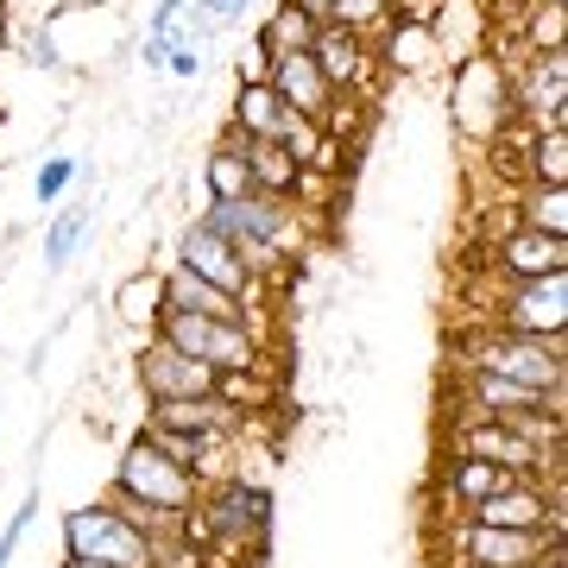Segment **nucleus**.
Here are the masks:
<instances>
[{
	"label": "nucleus",
	"mask_w": 568,
	"mask_h": 568,
	"mask_svg": "<svg viewBox=\"0 0 568 568\" xmlns=\"http://www.w3.org/2000/svg\"><path fill=\"white\" fill-rule=\"evenodd\" d=\"M178 265H190L196 278H209V284H222V291H234L246 310H260V291H265V278L253 272V260H246L241 246H227L222 234H209L203 222H190L178 234Z\"/></svg>",
	"instance_id": "10"
},
{
	"label": "nucleus",
	"mask_w": 568,
	"mask_h": 568,
	"mask_svg": "<svg viewBox=\"0 0 568 568\" xmlns=\"http://www.w3.org/2000/svg\"><path fill=\"white\" fill-rule=\"evenodd\" d=\"M227 133H234V126H227ZM234 145H241L253 190H272V196H297V190H304L310 171H297V159H291L278 140H246V133H234Z\"/></svg>",
	"instance_id": "23"
},
{
	"label": "nucleus",
	"mask_w": 568,
	"mask_h": 568,
	"mask_svg": "<svg viewBox=\"0 0 568 568\" xmlns=\"http://www.w3.org/2000/svg\"><path fill=\"white\" fill-rule=\"evenodd\" d=\"M310 58H316V70L328 77V89H335V95H366V89H373V77H379L373 39H366V32H354V26H342V20L316 26Z\"/></svg>",
	"instance_id": "12"
},
{
	"label": "nucleus",
	"mask_w": 568,
	"mask_h": 568,
	"mask_svg": "<svg viewBox=\"0 0 568 568\" xmlns=\"http://www.w3.org/2000/svg\"><path fill=\"white\" fill-rule=\"evenodd\" d=\"M455 398H462V417H518V410H568V392H530L518 379H499V373H480V366H462L455 379Z\"/></svg>",
	"instance_id": "14"
},
{
	"label": "nucleus",
	"mask_w": 568,
	"mask_h": 568,
	"mask_svg": "<svg viewBox=\"0 0 568 568\" xmlns=\"http://www.w3.org/2000/svg\"><path fill=\"white\" fill-rule=\"evenodd\" d=\"M32 518H39V487L26 493V506L7 518V530H0V568H13V549H20V537L32 530Z\"/></svg>",
	"instance_id": "35"
},
{
	"label": "nucleus",
	"mask_w": 568,
	"mask_h": 568,
	"mask_svg": "<svg viewBox=\"0 0 568 568\" xmlns=\"http://www.w3.org/2000/svg\"><path fill=\"white\" fill-rule=\"evenodd\" d=\"M525 183H562L568 190V133L562 126H530L525 133Z\"/></svg>",
	"instance_id": "30"
},
{
	"label": "nucleus",
	"mask_w": 568,
	"mask_h": 568,
	"mask_svg": "<svg viewBox=\"0 0 568 568\" xmlns=\"http://www.w3.org/2000/svg\"><path fill=\"white\" fill-rule=\"evenodd\" d=\"M265 525H272V499H265L260 487H246V480H215V487H203V506L190 511V530L196 537H209V544H227V549H265Z\"/></svg>",
	"instance_id": "8"
},
{
	"label": "nucleus",
	"mask_w": 568,
	"mask_h": 568,
	"mask_svg": "<svg viewBox=\"0 0 568 568\" xmlns=\"http://www.w3.org/2000/svg\"><path fill=\"white\" fill-rule=\"evenodd\" d=\"M455 455H480V462H499V467H511V474H556L562 462H549L544 448H530L525 436L511 424H499V417H462L455 424Z\"/></svg>",
	"instance_id": "15"
},
{
	"label": "nucleus",
	"mask_w": 568,
	"mask_h": 568,
	"mask_svg": "<svg viewBox=\"0 0 568 568\" xmlns=\"http://www.w3.org/2000/svg\"><path fill=\"white\" fill-rule=\"evenodd\" d=\"M108 499H114L145 537H164V530H183L190 525V511L203 506V480H196L183 462L159 455L145 436H133V443L121 448V462H114V487H108Z\"/></svg>",
	"instance_id": "1"
},
{
	"label": "nucleus",
	"mask_w": 568,
	"mask_h": 568,
	"mask_svg": "<svg viewBox=\"0 0 568 568\" xmlns=\"http://www.w3.org/2000/svg\"><path fill=\"white\" fill-rule=\"evenodd\" d=\"M448 121L467 145H499L518 121V102H511V70L493 51H474V58L448 63Z\"/></svg>",
	"instance_id": "4"
},
{
	"label": "nucleus",
	"mask_w": 568,
	"mask_h": 568,
	"mask_svg": "<svg viewBox=\"0 0 568 568\" xmlns=\"http://www.w3.org/2000/svg\"><path fill=\"white\" fill-rule=\"evenodd\" d=\"M58 568H108V562H82V556H63Z\"/></svg>",
	"instance_id": "42"
},
{
	"label": "nucleus",
	"mask_w": 568,
	"mask_h": 568,
	"mask_svg": "<svg viewBox=\"0 0 568 568\" xmlns=\"http://www.w3.org/2000/svg\"><path fill=\"white\" fill-rule=\"evenodd\" d=\"M82 241H89V209H58V222L44 227V272H63Z\"/></svg>",
	"instance_id": "31"
},
{
	"label": "nucleus",
	"mask_w": 568,
	"mask_h": 568,
	"mask_svg": "<svg viewBox=\"0 0 568 568\" xmlns=\"http://www.w3.org/2000/svg\"><path fill=\"white\" fill-rule=\"evenodd\" d=\"M63 556L108 562V568H152V537L114 499H102V506H77L63 518Z\"/></svg>",
	"instance_id": "6"
},
{
	"label": "nucleus",
	"mask_w": 568,
	"mask_h": 568,
	"mask_svg": "<svg viewBox=\"0 0 568 568\" xmlns=\"http://www.w3.org/2000/svg\"><path fill=\"white\" fill-rule=\"evenodd\" d=\"M487 323L511 328V335H562L568 328V272H549V278H493Z\"/></svg>",
	"instance_id": "7"
},
{
	"label": "nucleus",
	"mask_w": 568,
	"mask_h": 568,
	"mask_svg": "<svg viewBox=\"0 0 568 568\" xmlns=\"http://www.w3.org/2000/svg\"><path fill=\"white\" fill-rule=\"evenodd\" d=\"M373 58H379V70H392V77H429V70H443L436 32H429L424 20H386L373 32Z\"/></svg>",
	"instance_id": "20"
},
{
	"label": "nucleus",
	"mask_w": 568,
	"mask_h": 568,
	"mask_svg": "<svg viewBox=\"0 0 568 568\" xmlns=\"http://www.w3.org/2000/svg\"><path fill=\"white\" fill-rule=\"evenodd\" d=\"M234 133L246 140H284V126H291V108L278 102V89L265 77H241V95H234Z\"/></svg>",
	"instance_id": "22"
},
{
	"label": "nucleus",
	"mask_w": 568,
	"mask_h": 568,
	"mask_svg": "<svg viewBox=\"0 0 568 568\" xmlns=\"http://www.w3.org/2000/svg\"><path fill=\"white\" fill-rule=\"evenodd\" d=\"M525 51H562V0H530Z\"/></svg>",
	"instance_id": "32"
},
{
	"label": "nucleus",
	"mask_w": 568,
	"mask_h": 568,
	"mask_svg": "<svg viewBox=\"0 0 568 568\" xmlns=\"http://www.w3.org/2000/svg\"><path fill=\"white\" fill-rule=\"evenodd\" d=\"M506 480H518L511 467L499 462H480V455H448V474H443V493H448V511L462 518L467 506H480L487 493H499Z\"/></svg>",
	"instance_id": "25"
},
{
	"label": "nucleus",
	"mask_w": 568,
	"mask_h": 568,
	"mask_svg": "<svg viewBox=\"0 0 568 568\" xmlns=\"http://www.w3.org/2000/svg\"><path fill=\"white\" fill-rule=\"evenodd\" d=\"M297 7H304V13H310L316 26H323V20H335V0H297Z\"/></svg>",
	"instance_id": "40"
},
{
	"label": "nucleus",
	"mask_w": 568,
	"mask_h": 568,
	"mask_svg": "<svg viewBox=\"0 0 568 568\" xmlns=\"http://www.w3.org/2000/svg\"><path fill=\"white\" fill-rule=\"evenodd\" d=\"M265 82H272V89H278V102L291 108V114H304V121H323L328 126V114L342 108V95L328 89V77L316 70V58H310V51L272 58V63H265Z\"/></svg>",
	"instance_id": "18"
},
{
	"label": "nucleus",
	"mask_w": 568,
	"mask_h": 568,
	"mask_svg": "<svg viewBox=\"0 0 568 568\" xmlns=\"http://www.w3.org/2000/svg\"><path fill=\"white\" fill-rule=\"evenodd\" d=\"M70 183H77V159H44L39 164V203H63V190H70Z\"/></svg>",
	"instance_id": "36"
},
{
	"label": "nucleus",
	"mask_w": 568,
	"mask_h": 568,
	"mask_svg": "<svg viewBox=\"0 0 568 568\" xmlns=\"http://www.w3.org/2000/svg\"><path fill=\"white\" fill-rule=\"evenodd\" d=\"M203 7H209V20H215V26H234L253 0H203Z\"/></svg>",
	"instance_id": "38"
},
{
	"label": "nucleus",
	"mask_w": 568,
	"mask_h": 568,
	"mask_svg": "<svg viewBox=\"0 0 568 568\" xmlns=\"http://www.w3.org/2000/svg\"><path fill=\"white\" fill-rule=\"evenodd\" d=\"M455 361L480 366V373H499V379H518L530 392H568V347L562 335H511V328H467L455 342Z\"/></svg>",
	"instance_id": "3"
},
{
	"label": "nucleus",
	"mask_w": 568,
	"mask_h": 568,
	"mask_svg": "<svg viewBox=\"0 0 568 568\" xmlns=\"http://www.w3.org/2000/svg\"><path fill=\"white\" fill-rule=\"evenodd\" d=\"M310 44H316V20H310L297 0H278L260 26V58L272 63V58H291V51H310Z\"/></svg>",
	"instance_id": "26"
},
{
	"label": "nucleus",
	"mask_w": 568,
	"mask_h": 568,
	"mask_svg": "<svg viewBox=\"0 0 568 568\" xmlns=\"http://www.w3.org/2000/svg\"><path fill=\"white\" fill-rule=\"evenodd\" d=\"M203 190H209V203H234V196H246V190H253V178H246V159H241V145H234V133H222V140L209 145V159H203Z\"/></svg>",
	"instance_id": "28"
},
{
	"label": "nucleus",
	"mask_w": 568,
	"mask_h": 568,
	"mask_svg": "<svg viewBox=\"0 0 568 568\" xmlns=\"http://www.w3.org/2000/svg\"><path fill=\"white\" fill-rule=\"evenodd\" d=\"M114 304H121V323H145V328H152V323H159V310H164L159 278H126Z\"/></svg>",
	"instance_id": "33"
},
{
	"label": "nucleus",
	"mask_w": 568,
	"mask_h": 568,
	"mask_svg": "<svg viewBox=\"0 0 568 568\" xmlns=\"http://www.w3.org/2000/svg\"><path fill=\"white\" fill-rule=\"evenodd\" d=\"M7 20H13V13H7V0H0V39H7Z\"/></svg>",
	"instance_id": "43"
},
{
	"label": "nucleus",
	"mask_w": 568,
	"mask_h": 568,
	"mask_svg": "<svg viewBox=\"0 0 568 568\" xmlns=\"http://www.w3.org/2000/svg\"><path fill=\"white\" fill-rule=\"evenodd\" d=\"M487 272L493 278H549V272H568V241L511 222L506 234L487 246Z\"/></svg>",
	"instance_id": "16"
},
{
	"label": "nucleus",
	"mask_w": 568,
	"mask_h": 568,
	"mask_svg": "<svg viewBox=\"0 0 568 568\" xmlns=\"http://www.w3.org/2000/svg\"><path fill=\"white\" fill-rule=\"evenodd\" d=\"M537 568H568V549H549V556H544Z\"/></svg>",
	"instance_id": "41"
},
{
	"label": "nucleus",
	"mask_w": 568,
	"mask_h": 568,
	"mask_svg": "<svg viewBox=\"0 0 568 568\" xmlns=\"http://www.w3.org/2000/svg\"><path fill=\"white\" fill-rule=\"evenodd\" d=\"M0 44H7V39H0Z\"/></svg>",
	"instance_id": "44"
},
{
	"label": "nucleus",
	"mask_w": 568,
	"mask_h": 568,
	"mask_svg": "<svg viewBox=\"0 0 568 568\" xmlns=\"http://www.w3.org/2000/svg\"><path fill=\"white\" fill-rule=\"evenodd\" d=\"M284 152L297 159V171H310V178H323V171H335V152H342V140L328 133L323 121H304V114H291V126H284Z\"/></svg>",
	"instance_id": "27"
},
{
	"label": "nucleus",
	"mask_w": 568,
	"mask_h": 568,
	"mask_svg": "<svg viewBox=\"0 0 568 568\" xmlns=\"http://www.w3.org/2000/svg\"><path fill=\"white\" fill-rule=\"evenodd\" d=\"M159 342H171L178 354L215 366L222 379H246L265 366V328L260 323H227V316H183V310H159L152 323Z\"/></svg>",
	"instance_id": "5"
},
{
	"label": "nucleus",
	"mask_w": 568,
	"mask_h": 568,
	"mask_svg": "<svg viewBox=\"0 0 568 568\" xmlns=\"http://www.w3.org/2000/svg\"><path fill=\"white\" fill-rule=\"evenodd\" d=\"M159 297L164 310H183V316H227V323H260V310H246L234 291H222V284L196 278L190 265H171L159 278Z\"/></svg>",
	"instance_id": "19"
},
{
	"label": "nucleus",
	"mask_w": 568,
	"mask_h": 568,
	"mask_svg": "<svg viewBox=\"0 0 568 568\" xmlns=\"http://www.w3.org/2000/svg\"><path fill=\"white\" fill-rule=\"evenodd\" d=\"M196 222H203L209 234H222L227 246H241L260 278L284 272V260H291V253L304 246V234H310L304 203H297V196H272V190H246V196H234V203H209Z\"/></svg>",
	"instance_id": "2"
},
{
	"label": "nucleus",
	"mask_w": 568,
	"mask_h": 568,
	"mask_svg": "<svg viewBox=\"0 0 568 568\" xmlns=\"http://www.w3.org/2000/svg\"><path fill=\"white\" fill-rule=\"evenodd\" d=\"M209 392H222V373H215V366L178 354V347L159 342V335H145V347H140V398H145V405L209 398Z\"/></svg>",
	"instance_id": "11"
},
{
	"label": "nucleus",
	"mask_w": 568,
	"mask_h": 568,
	"mask_svg": "<svg viewBox=\"0 0 568 568\" xmlns=\"http://www.w3.org/2000/svg\"><path fill=\"white\" fill-rule=\"evenodd\" d=\"M335 20L373 39V32H379V26L392 20V0H335Z\"/></svg>",
	"instance_id": "34"
},
{
	"label": "nucleus",
	"mask_w": 568,
	"mask_h": 568,
	"mask_svg": "<svg viewBox=\"0 0 568 568\" xmlns=\"http://www.w3.org/2000/svg\"><path fill=\"white\" fill-rule=\"evenodd\" d=\"M511 102L525 126H562L568 121V58L562 51H525V77L511 82Z\"/></svg>",
	"instance_id": "13"
},
{
	"label": "nucleus",
	"mask_w": 568,
	"mask_h": 568,
	"mask_svg": "<svg viewBox=\"0 0 568 568\" xmlns=\"http://www.w3.org/2000/svg\"><path fill=\"white\" fill-rule=\"evenodd\" d=\"M145 417L178 429H215V436H241V398L209 392V398H171V405H145Z\"/></svg>",
	"instance_id": "24"
},
{
	"label": "nucleus",
	"mask_w": 568,
	"mask_h": 568,
	"mask_svg": "<svg viewBox=\"0 0 568 568\" xmlns=\"http://www.w3.org/2000/svg\"><path fill=\"white\" fill-rule=\"evenodd\" d=\"M164 58H171V39H159V32H145L140 63H145V70H164Z\"/></svg>",
	"instance_id": "37"
},
{
	"label": "nucleus",
	"mask_w": 568,
	"mask_h": 568,
	"mask_svg": "<svg viewBox=\"0 0 568 568\" xmlns=\"http://www.w3.org/2000/svg\"><path fill=\"white\" fill-rule=\"evenodd\" d=\"M429 32H436L443 63H462V58H474V51H487V32H493L487 0H436Z\"/></svg>",
	"instance_id": "21"
},
{
	"label": "nucleus",
	"mask_w": 568,
	"mask_h": 568,
	"mask_svg": "<svg viewBox=\"0 0 568 568\" xmlns=\"http://www.w3.org/2000/svg\"><path fill=\"white\" fill-rule=\"evenodd\" d=\"M26 58L39 63V70H58V44H51V32H32V51Z\"/></svg>",
	"instance_id": "39"
},
{
	"label": "nucleus",
	"mask_w": 568,
	"mask_h": 568,
	"mask_svg": "<svg viewBox=\"0 0 568 568\" xmlns=\"http://www.w3.org/2000/svg\"><path fill=\"white\" fill-rule=\"evenodd\" d=\"M518 227H537V234L568 241V190L562 183H525L518 190Z\"/></svg>",
	"instance_id": "29"
},
{
	"label": "nucleus",
	"mask_w": 568,
	"mask_h": 568,
	"mask_svg": "<svg viewBox=\"0 0 568 568\" xmlns=\"http://www.w3.org/2000/svg\"><path fill=\"white\" fill-rule=\"evenodd\" d=\"M140 436L159 455H171V462H183L203 487H215V480H227L222 455L234 448V436H215V429H178V424H159V417H140Z\"/></svg>",
	"instance_id": "17"
},
{
	"label": "nucleus",
	"mask_w": 568,
	"mask_h": 568,
	"mask_svg": "<svg viewBox=\"0 0 568 568\" xmlns=\"http://www.w3.org/2000/svg\"><path fill=\"white\" fill-rule=\"evenodd\" d=\"M443 549L455 568H537L549 549H562V544H544V530H506V525L455 518L443 530Z\"/></svg>",
	"instance_id": "9"
}]
</instances>
